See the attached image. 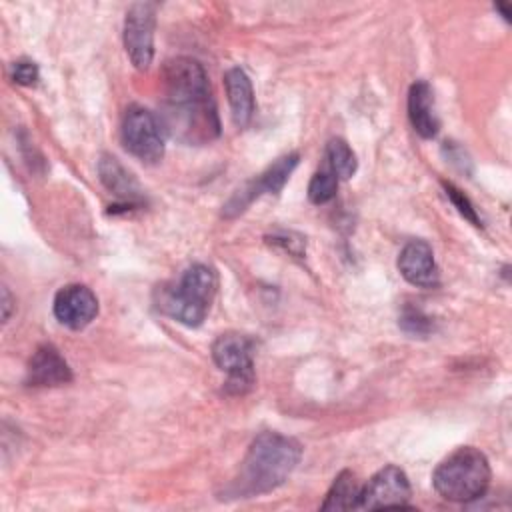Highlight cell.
<instances>
[{"label":"cell","mask_w":512,"mask_h":512,"mask_svg":"<svg viewBox=\"0 0 512 512\" xmlns=\"http://www.w3.org/2000/svg\"><path fill=\"white\" fill-rule=\"evenodd\" d=\"M164 132L188 142L204 144L220 134L216 104L202 64L188 56L166 60L160 74Z\"/></svg>","instance_id":"1"},{"label":"cell","mask_w":512,"mask_h":512,"mask_svg":"<svg viewBox=\"0 0 512 512\" xmlns=\"http://www.w3.org/2000/svg\"><path fill=\"white\" fill-rule=\"evenodd\" d=\"M300 458L302 446L296 438L280 432H262L252 440L226 492L232 498H252L272 492L290 478Z\"/></svg>","instance_id":"2"},{"label":"cell","mask_w":512,"mask_h":512,"mask_svg":"<svg viewBox=\"0 0 512 512\" xmlns=\"http://www.w3.org/2000/svg\"><path fill=\"white\" fill-rule=\"evenodd\" d=\"M216 288V272L206 264H192L178 282L164 284L156 290V306L172 320L196 328L204 322Z\"/></svg>","instance_id":"3"},{"label":"cell","mask_w":512,"mask_h":512,"mask_svg":"<svg viewBox=\"0 0 512 512\" xmlns=\"http://www.w3.org/2000/svg\"><path fill=\"white\" fill-rule=\"evenodd\" d=\"M490 476L492 472L484 452L474 446H462L436 466L432 484L444 500L466 504L486 494Z\"/></svg>","instance_id":"4"},{"label":"cell","mask_w":512,"mask_h":512,"mask_svg":"<svg viewBox=\"0 0 512 512\" xmlns=\"http://www.w3.org/2000/svg\"><path fill=\"white\" fill-rule=\"evenodd\" d=\"M212 360L226 372L228 394L242 396L254 386V340L240 332L220 334L212 342Z\"/></svg>","instance_id":"5"},{"label":"cell","mask_w":512,"mask_h":512,"mask_svg":"<svg viewBox=\"0 0 512 512\" xmlns=\"http://www.w3.org/2000/svg\"><path fill=\"white\" fill-rule=\"evenodd\" d=\"M120 136L124 148L142 162L154 164L164 156V128L160 118L144 106L132 104L126 108Z\"/></svg>","instance_id":"6"},{"label":"cell","mask_w":512,"mask_h":512,"mask_svg":"<svg viewBox=\"0 0 512 512\" xmlns=\"http://www.w3.org/2000/svg\"><path fill=\"white\" fill-rule=\"evenodd\" d=\"M412 488L404 470L394 464L378 470L366 486L360 488L356 510H378V508H412Z\"/></svg>","instance_id":"7"},{"label":"cell","mask_w":512,"mask_h":512,"mask_svg":"<svg viewBox=\"0 0 512 512\" xmlns=\"http://www.w3.org/2000/svg\"><path fill=\"white\" fill-rule=\"evenodd\" d=\"M154 28H156V4L136 2L128 8L124 18V48L138 70H146L154 58Z\"/></svg>","instance_id":"8"},{"label":"cell","mask_w":512,"mask_h":512,"mask_svg":"<svg viewBox=\"0 0 512 512\" xmlns=\"http://www.w3.org/2000/svg\"><path fill=\"white\" fill-rule=\"evenodd\" d=\"M52 310L60 324L70 330H82L96 318L98 298L84 284H66L56 292Z\"/></svg>","instance_id":"9"},{"label":"cell","mask_w":512,"mask_h":512,"mask_svg":"<svg viewBox=\"0 0 512 512\" xmlns=\"http://www.w3.org/2000/svg\"><path fill=\"white\" fill-rule=\"evenodd\" d=\"M300 162V154L298 152H290L284 154L280 158H276L258 178L246 182L242 188H238L234 192V200L240 208H248L260 194L270 192V194H278L284 184L288 182L290 174L294 172V168Z\"/></svg>","instance_id":"10"},{"label":"cell","mask_w":512,"mask_h":512,"mask_svg":"<svg viewBox=\"0 0 512 512\" xmlns=\"http://www.w3.org/2000/svg\"><path fill=\"white\" fill-rule=\"evenodd\" d=\"M398 270L402 278L412 286L434 288L440 282L434 252L424 240H412L402 248L398 256Z\"/></svg>","instance_id":"11"},{"label":"cell","mask_w":512,"mask_h":512,"mask_svg":"<svg viewBox=\"0 0 512 512\" xmlns=\"http://www.w3.org/2000/svg\"><path fill=\"white\" fill-rule=\"evenodd\" d=\"M72 380V372L60 350L52 344H42L36 348L28 362L26 384L28 386H62Z\"/></svg>","instance_id":"12"},{"label":"cell","mask_w":512,"mask_h":512,"mask_svg":"<svg viewBox=\"0 0 512 512\" xmlns=\"http://www.w3.org/2000/svg\"><path fill=\"white\" fill-rule=\"evenodd\" d=\"M98 176L102 184L124 202L126 208H134L142 204V188L136 178L120 164V160L112 154H102L98 160Z\"/></svg>","instance_id":"13"},{"label":"cell","mask_w":512,"mask_h":512,"mask_svg":"<svg viewBox=\"0 0 512 512\" xmlns=\"http://www.w3.org/2000/svg\"><path fill=\"white\" fill-rule=\"evenodd\" d=\"M408 118L422 138H434L440 130L434 92L426 80H416L408 90Z\"/></svg>","instance_id":"14"},{"label":"cell","mask_w":512,"mask_h":512,"mask_svg":"<svg viewBox=\"0 0 512 512\" xmlns=\"http://www.w3.org/2000/svg\"><path fill=\"white\" fill-rule=\"evenodd\" d=\"M224 86L234 124L238 128L248 126L254 114V90L248 74L242 68L234 66L224 74Z\"/></svg>","instance_id":"15"},{"label":"cell","mask_w":512,"mask_h":512,"mask_svg":"<svg viewBox=\"0 0 512 512\" xmlns=\"http://www.w3.org/2000/svg\"><path fill=\"white\" fill-rule=\"evenodd\" d=\"M358 494H360V486L356 482V476L350 470H342L334 478L320 508L322 510H356Z\"/></svg>","instance_id":"16"},{"label":"cell","mask_w":512,"mask_h":512,"mask_svg":"<svg viewBox=\"0 0 512 512\" xmlns=\"http://www.w3.org/2000/svg\"><path fill=\"white\" fill-rule=\"evenodd\" d=\"M326 162H328V170L342 180L352 178L358 168L356 154L352 152L348 142L342 138H332L326 144Z\"/></svg>","instance_id":"17"},{"label":"cell","mask_w":512,"mask_h":512,"mask_svg":"<svg viewBox=\"0 0 512 512\" xmlns=\"http://www.w3.org/2000/svg\"><path fill=\"white\" fill-rule=\"evenodd\" d=\"M338 178L330 170H320L310 178L308 198L312 204H326L336 196Z\"/></svg>","instance_id":"18"},{"label":"cell","mask_w":512,"mask_h":512,"mask_svg":"<svg viewBox=\"0 0 512 512\" xmlns=\"http://www.w3.org/2000/svg\"><path fill=\"white\" fill-rule=\"evenodd\" d=\"M400 328L410 334V336H418V338H426L432 332V320L430 316H426L420 308L414 306H406L398 318Z\"/></svg>","instance_id":"19"},{"label":"cell","mask_w":512,"mask_h":512,"mask_svg":"<svg viewBox=\"0 0 512 512\" xmlns=\"http://www.w3.org/2000/svg\"><path fill=\"white\" fill-rule=\"evenodd\" d=\"M442 186H444V192H446V196L450 198V202L454 204V208L460 212V216H464L468 222H472L474 226H482V220L478 218V212H476V208H474V204L470 202V198L460 190V188H456L452 182H442Z\"/></svg>","instance_id":"20"},{"label":"cell","mask_w":512,"mask_h":512,"mask_svg":"<svg viewBox=\"0 0 512 512\" xmlns=\"http://www.w3.org/2000/svg\"><path fill=\"white\" fill-rule=\"evenodd\" d=\"M38 66L32 60H18L12 64V80L20 86H34L38 82Z\"/></svg>","instance_id":"21"},{"label":"cell","mask_w":512,"mask_h":512,"mask_svg":"<svg viewBox=\"0 0 512 512\" xmlns=\"http://www.w3.org/2000/svg\"><path fill=\"white\" fill-rule=\"evenodd\" d=\"M296 234H292V232H280V234H272L270 238H268V242L270 244H274V246H280V248H284V250H288L290 254H302V250H304V238L302 236H298L296 240H292Z\"/></svg>","instance_id":"22"},{"label":"cell","mask_w":512,"mask_h":512,"mask_svg":"<svg viewBox=\"0 0 512 512\" xmlns=\"http://www.w3.org/2000/svg\"><path fill=\"white\" fill-rule=\"evenodd\" d=\"M12 314V296L6 286H2V322H6Z\"/></svg>","instance_id":"23"},{"label":"cell","mask_w":512,"mask_h":512,"mask_svg":"<svg viewBox=\"0 0 512 512\" xmlns=\"http://www.w3.org/2000/svg\"><path fill=\"white\" fill-rule=\"evenodd\" d=\"M494 8H496V10L502 14V18H504V20H510V14H512V8H510V4L498 2Z\"/></svg>","instance_id":"24"}]
</instances>
